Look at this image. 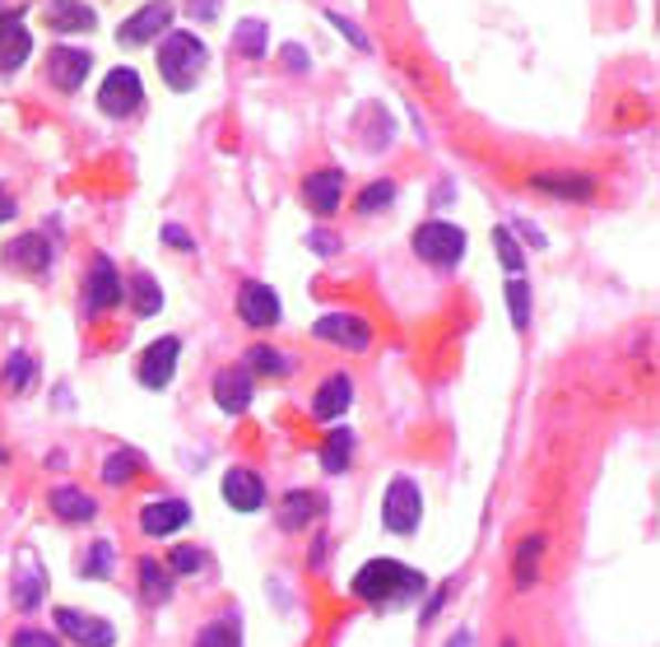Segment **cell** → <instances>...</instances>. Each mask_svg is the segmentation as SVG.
<instances>
[{"instance_id":"1","label":"cell","mask_w":660,"mask_h":647,"mask_svg":"<svg viewBox=\"0 0 660 647\" xmlns=\"http://www.w3.org/2000/svg\"><path fill=\"white\" fill-rule=\"evenodd\" d=\"M423 573L405 568L396 560H373L354 573V596H363L368 606H381V611H400L409 606L415 596H423Z\"/></svg>"},{"instance_id":"2","label":"cell","mask_w":660,"mask_h":647,"mask_svg":"<svg viewBox=\"0 0 660 647\" xmlns=\"http://www.w3.org/2000/svg\"><path fill=\"white\" fill-rule=\"evenodd\" d=\"M205 61H210V48L187 33V29H177L164 38V48H158V75H164L168 88H177V94H187V88L200 84V71H205Z\"/></svg>"},{"instance_id":"3","label":"cell","mask_w":660,"mask_h":647,"mask_svg":"<svg viewBox=\"0 0 660 647\" xmlns=\"http://www.w3.org/2000/svg\"><path fill=\"white\" fill-rule=\"evenodd\" d=\"M419 518H423L419 484L409 480V476H396L391 484H386V499H381V526L396 531V535H415Z\"/></svg>"},{"instance_id":"4","label":"cell","mask_w":660,"mask_h":647,"mask_svg":"<svg viewBox=\"0 0 660 647\" xmlns=\"http://www.w3.org/2000/svg\"><path fill=\"white\" fill-rule=\"evenodd\" d=\"M415 252L428 265H457L465 257V229L447 225V219H428V225L415 229Z\"/></svg>"},{"instance_id":"5","label":"cell","mask_w":660,"mask_h":647,"mask_svg":"<svg viewBox=\"0 0 660 647\" xmlns=\"http://www.w3.org/2000/svg\"><path fill=\"white\" fill-rule=\"evenodd\" d=\"M140 103H145V84L140 75L130 71V65H122V71H112L98 88V107L107 117H130V113H140Z\"/></svg>"},{"instance_id":"6","label":"cell","mask_w":660,"mask_h":647,"mask_svg":"<svg viewBox=\"0 0 660 647\" xmlns=\"http://www.w3.org/2000/svg\"><path fill=\"white\" fill-rule=\"evenodd\" d=\"M316 336L358 354L373 345V326H368V317H358V312H326V317L316 322Z\"/></svg>"},{"instance_id":"7","label":"cell","mask_w":660,"mask_h":647,"mask_svg":"<svg viewBox=\"0 0 660 647\" xmlns=\"http://www.w3.org/2000/svg\"><path fill=\"white\" fill-rule=\"evenodd\" d=\"M177 359H181V341L177 336H164V341H154L145 354H140V368H135V377L149 387V392H164L172 383V373H177Z\"/></svg>"},{"instance_id":"8","label":"cell","mask_w":660,"mask_h":647,"mask_svg":"<svg viewBox=\"0 0 660 647\" xmlns=\"http://www.w3.org/2000/svg\"><path fill=\"white\" fill-rule=\"evenodd\" d=\"M168 24H172V6H168V0H149L145 10H135L126 24L117 29V42H122V48H145V42H154Z\"/></svg>"},{"instance_id":"9","label":"cell","mask_w":660,"mask_h":647,"mask_svg":"<svg viewBox=\"0 0 660 647\" xmlns=\"http://www.w3.org/2000/svg\"><path fill=\"white\" fill-rule=\"evenodd\" d=\"M126 299V284L117 275V265H112L107 257H98L94 265H88V280H84V307L88 312H107L117 307Z\"/></svg>"},{"instance_id":"10","label":"cell","mask_w":660,"mask_h":647,"mask_svg":"<svg viewBox=\"0 0 660 647\" xmlns=\"http://www.w3.org/2000/svg\"><path fill=\"white\" fill-rule=\"evenodd\" d=\"M238 312H242V322H247V326H256V331L280 326V317H284L280 294H275L270 284H256V280L238 289Z\"/></svg>"},{"instance_id":"11","label":"cell","mask_w":660,"mask_h":647,"mask_svg":"<svg viewBox=\"0 0 660 647\" xmlns=\"http://www.w3.org/2000/svg\"><path fill=\"white\" fill-rule=\"evenodd\" d=\"M56 624H61V634L71 638V643H80V647H112V643H117V629H112L107 619L84 615V611H71V606L56 611Z\"/></svg>"},{"instance_id":"12","label":"cell","mask_w":660,"mask_h":647,"mask_svg":"<svg viewBox=\"0 0 660 647\" xmlns=\"http://www.w3.org/2000/svg\"><path fill=\"white\" fill-rule=\"evenodd\" d=\"M42 587H48V573H42L38 554L33 550H19L14 554V587H10L14 606L19 611H38L42 606Z\"/></svg>"},{"instance_id":"13","label":"cell","mask_w":660,"mask_h":647,"mask_svg":"<svg viewBox=\"0 0 660 647\" xmlns=\"http://www.w3.org/2000/svg\"><path fill=\"white\" fill-rule=\"evenodd\" d=\"M214 400H219L223 415H247V410H252V400H256L252 373H247V368H223L214 377Z\"/></svg>"},{"instance_id":"14","label":"cell","mask_w":660,"mask_h":647,"mask_svg":"<svg viewBox=\"0 0 660 647\" xmlns=\"http://www.w3.org/2000/svg\"><path fill=\"white\" fill-rule=\"evenodd\" d=\"M88 65H94V56L80 52V48H52L48 75H52V84L61 88V94H75V88L88 80Z\"/></svg>"},{"instance_id":"15","label":"cell","mask_w":660,"mask_h":647,"mask_svg":"<svg viewBox=\"0 0 660 647\" xmlns=\"http://www.w3.org/2000/svg\"><path fill=\"white\" fill-rule=\"evenodd\" d=\"M191 522V503L187 499H154L140 512V531L145 535H172Z\"/></svg>"},{"instance_id":"16","label":"cell","mask_w":660,"mask_h":647,"mask_svg":"<svg viewBox=\"0 0 660 647\" xmlns=\"http://www.w3.org/2000/svg\"><path fill=\"white\" fill-rule=\"evenodd\" d=\"M223 503L238 508V512H261V503H265L261 476L247 471V466H233V471L223 476Z\"/></svg>"},{"instance_id":"17","label":"cell","mask_w":660,"mask_h":647,"mask_svg":"<svg viewBox=\"0 0 660 647\" xmlns=\"http://www.w3.org/2000/svg\"><path fill=\"white\" fill-rule=\"evenodd\" d=\"M52 242L42 238V233H24V238H14L10 248H6V261L14 265V271H29V275H42L52 265Z\"/></svg>"},{"instance_id":"18","label":"cell","mask_w":660,"mask_h":647,"mask_svg":"<svg viewBox=\"0 0 660 647\" xmlns=\"http://www.w3.org/2000/svg\"><path fill=\"white\" fill-rule=\"evenodd\" d=\"M33 52V33L19 24L14 14L0 10V71H19Z\"/></svg>"},{"instance_id":"19","label":"cell","mask_w":660,"mask_h":647,"mask_svg":"<svg viewBox=\"0 0 660 647\" xmlns=\"http://www.w3.org/2000/svg\"><path fill=\"white\" fill-rule=\"evenodd\" d=\"M354 406V383H349V373H331L326 383H322V392L312 396V415L316 419H339Z\"/></svg>"},{"instance_id":"20","label":"cell","mask_w":660,"mask_h":647,"mask_svg":"<svg viewBox=\"0 0 660 647\" xmlns=\"http://www.w3.org/2000/svg\"><path fill=\"white\" fill-rule=\"evenodd\" d=\"M48 24L56 33H94L98 29V14L84 6V0H48Z\"/></svg>"},{"instance_id":"21","label":"cell","mask_w":660,"mask_h":647,"mask_svg":"<svg viewBox=\"0 0 660 647\" xmlns=\"http://www.w3.org/2000/svg\"><path fill=\"white\" fill-rule=\"evenodd\" d=\"M339 191H345V173H339V168H322V173H312L303 182V196H307V206L316 215H335Z\"/></svg>"},{"instance_id":"22","label":"cell","mask_w":660,"mask_h":647,"mask_svg":"<svg viewBox=\"0 0 660 647\" xmlns=\"http://www.w3.org/2000/svg\"><path fill=\"white\" fill-rule=\"evenodd\" d=\"M531 187L535 191H549L558 200H586V196H596V182H590L586 173H535Z\"/></svg>"},{"instance_id":"23","label":"cell","mask_w":660,"mask_h":647,"mask_svg":"<svg viewBox=\"0 0 660 647\" xmlns=\"http://www.w3.org/2000/svg\"><path fill=\"white\" fill-rule=\"evenodd\" d=\"M52 512L61 522H94L98 518V503L84 494V489H71V484H56L52 489Z\"/></svg>"},{"instance_id":"24","label":"cell","mask_w":660,"mask_h":647,"mask_svg":"<svg viewBox=\"0 0 660 647\" xmlns=\"http://www.w3.org/2000/svg\"><path fill=\"white\" fill-rule=\"evenodd\" d=\"M316 508H322V499H316L312 489H293V494L280 499V526H284V531H303V526H312Z\"/></svg>"},{"instance_id":"25","label":"cell","mask_w":660,"mask_h":647,"mask_svg":"<svg viewBox=\"0 0 660 647\" xmlns=\"http://www.w3.org/2000/svg\"><path fill=\"white\" fill-rule=\"evenodd\" d=\"M354 461V429H331L322 442V471L326 476H345Z\"/></svg>"},{"instance_id":"26","label":"cell","mask_w":660,"mask_h":647,"mask_svg":"<svg viewBox=\"0 0 660 647\" xmlns=\"http://www.w3.org/2000/svg\"><path fill=\"white\" fill-rule=\"evenodd\" d=\"M126 299L135 303V312H140V317H154L158 307H164V289H158V280L154 275H130V289H126Z\"/></svg>"},{"instance_id":"27","label":"cell","mask_w":660,"mask_h":647,"mask_svg":"<svg viewBox=\"0 0 660 647\" xmlns=\"http://www.w3.org/2000/svg\"><path fill=\"white\" fill-rule=\"evenodd\" d=\"M539 560H544V535H526L516 550V587H535Z\"/></svg>"},{"instance_id":"28","label":"cell","mask_w":660,"mask_h":647,"mask_svg":"<svg viewBox=\"0 0 660 647\" xmlns=\"http://www.w3.org/2000/svg\"><path fill=\"white\" fill-rule=\"evenodd\" d=\"M247 368L265 373V377H289L293 359H289V354H280V349H270V345H252V349H247Z\"/></svg>"},{"instance_id":"29","label":"cell","mask_w":660,"mask_h":647,"mask_svg":"<svg viewBox=\"0 0 660 647\" xmlns=\"http://www.w3.org/2000/svg\"><path fill=\"white\" fill-rule=\"evenodd\" d=\"M233 48H238L247 61H261V56H265V24H261V19H242L238 33H233Z\"/></svg>"},{"instance_id":"30","label":"cell","mask_w":660,"mask_h":647,"mask_svg":"<svg viewBox=\"0 0 660 647\" xmlns=\"http://www.w3.org/2000/svg\"><path fill=\"white\" fill-rule=\"evenodd\" d=\"M196 647H242V629H238V619H214V624H205Z\"/></svg>"},{"instance_id":"31","label":"cell","mask_w":660,"mask_h":647,"mask_svg":"<svg viewBox=\"0 0 660 647\" xmlns=\"http://www.w3.org/2000/svg\"><path fill=\"white\" fill-rule=\"evenodd\" d=\"M140 587H145V601H154V606H164L172 596V583H168V573L158 568V560H140Z\"/></svg>"},{"instance_id":"32","label":"cell","mask_w":660,"mask_h":647,"mask_svg":"<svg viewBox=\"0 0 660 647\" xmlns=\"http://www.w3.org/2000/svg\"><path fill=\"white\" fill-rule=\"evenodd\" d=\"M507 307H512V326L526 331L531 326V284L521 280V275L507 280Z\"/></svg>"},{"instance_id":"33","label":"cell","mask_w":660,"mask_h":647,"mask_svg":"<svg viewBox=\"0 0 660 647\" xmlns=\"http://www.w3.org/2000/svg\"><path fill=\"white\" fill-rule=\"evenodd\" d=\"M396 200V182H373V187H363L358 191V200H354V210L358 215H377V210H386Z\"/></svg>"},{"instance_id":"34","label":"cell","mask_w":660,"mask_h":647,"mask_svg":"<svg viewBox=\"0 0 660 647\" xmlns=\"http://www.w3.org/2000/svg\"><path fill=\"white\" fill-rule=\"evenodd\" d=\"M135 471H140V457H135V452H112V457L103 461V480H107V484H130Z\"/></svg>"},{"instance_id":"35","label":"cell","mask_w":660,"mask_h":647,"mask_svg":"<svg viewBox=\"0 0 660 647\" xmlns=\"http://www.w3.org/2000/svg\"><path fill=\"white\" fill-rule=\"evenodd\" d=\"M0 383H6L10 392H24V387L33 383V359H29L24 349L10 354V359H6V373H0Z\"/></svg>"},{"instance_id":"36","label":"cell","mask_w":660,"mask_h":647,"mask_svg":"<svg viewBox=\"0 0 660 647\" xmlns=\"http://www.w3.org/2000/svg\"><path fill=\"white\" fill-rule=\"evenodd\" d=\"M493 252H497V261L507 265L512 275H521V265H526V252L516 248V238H512V229H493Z\"/></svg>"},{"instance_id":"37","label":"cell","mask_w":660,"mask_h":647,"mask_svg":"<svg viewBox=\"0 0 660 647\" xmlns=\"http://www.w3.org/2000/svg\"><path fill=\"white\" fill-rule=\"evenodd\" d=\"M80 573H84V577H107V573H112V545H107V541H98L94 550L84 554Z\"/></svg>"},{"instance_id":"38","label":"cell","mask_w":660,"mask_h":647,"mask_svg":"<svg viewBox=\"0 0 660 647\" xmlns=\"http://www.w3.org/2000/svg\"><path fill=\"white\" fill-rule=\"evenodd\" d=\"M205 568V550L200 545H177L172 550V573H200Z\"/></svg>"},{"instance_id":"39","label":"cell","mask_w":660,"mask_h":647,"mask_svg":"<svg viewBox=\"0 0 660 647\" xmlns=\"http://www.w3.org/2000/svg\"><path fill=\"white\" fill-rule=\"evenodd\" d=\"M331 24H335L339 33H345V38L354 42V48H358V52H373V42H368V38H363V33H358V24H349V19H345V14H331Z\"/></svg>"},{"instance_id":"40","label":"cell","mask_w":660,"mask_h":647,"mask_svg":"<svg viewBox=\"0 0 660 647\" xmlns=\"http://www.w3.org/2000/svg\"><path fill=\"white\" fill-rule=\"evenodd\" d=\"M10 647H61V643H56L52 634H38V629H19Z\"/></svg>"},{"instance_id":"41","label":"cell","mask_w":660,"mask_h":647,"mask_svg":"<svg viewBox=\"0 0 660 647\" xmlns=\"http://www.w3.org/2000/svg\"><path fill=\"white\" fill-rule=\"evenodd\" d=\"M307 248H312L316 257H335V252H339V238H335V233H322V229H316V233L307 238Z\"/></svg>"},{"instance_id":"42","label":"cell","mask_w":660,"mask_h":647,"mask_svg":"<svg viewBox=\"0 0 660 647\" xmlns=\"http://www.w3.org/2000/svg\"><path fill=\"white\" fill-rule=\"evenodd\" d=\"M164 242H172V248H181V252H191V233H187V229H177V225L164 229Z\"/></svg>"},{"instance_id":"43","label":"cell","mask_w":660,"mask_h":647,"mask_svg":"<svg viewBox=\"0 0 660 647\" xmlns=\"http://www.w3.org/2000/svg\"><path fill=\"white\" fill-rule=\"evenodd\" d=\"M187 10H191L196 19H214V14H219V0H187Z\"/></svg>"},{"instance_id":"44","label":"cell","mask_w":660,"mask_h":647,"mask_svg":"<svg viewBox=\"0 0 660 647\" xmlns=\"http://www.w3.org/2000/svg\"><path fill=\"white\" fill-rule=\"evenodd\" d=\"M284 61H289V71H307V52L303 48H284Z\"/></svg>"},{"instance_id":"45","label":"cell","mask_w":660,"mask_h":647,"mask_svg":"<svg viewBox=\"0 0 660 647\" xmlns=\"http://www.w3.org/2000/svg\"><path fill=\"white\" fill-rule=\"evenodd\" d=\"M14 210H19V206H14V196L0 187V225H6V219H14Z\"/></svg>"},{"instance_id":"46","label":"cell","mask_w":660,"mask_h":647,"mask_svg":"<svg viewBox=\"0 0 660 647\" xmlns=\"http://www.w3.org/2000/svg\"><path fill=\"white\" fill-rule=\"evenodd\" d=\"M521 229V238H526V242H535V248H544V233L539 229H531V225H516Z\"/></svg>"},{"instance_id":"47","label":"cell","mask_w":660,"mask_h":647,"mask_svg":"<svg viewBox=\"0 0 660 647\" xmlns=\"http://www.w3.org/2000/svg\"><path fill=\"white\" fill-rule=\"evenodd\" d=\"M447 647H470V634H465V629H461V634H451V643H447Z\"/></svg>"},{"instance_id":"48","label":"cell","mask_w":660,"mask_h":647,"mask_svg":"<svg viewBox=\"0 0 660 647\" xmlns=\"http://www.w3.org/2000/svg\"><path fill=\"white\" fill-rule=\"evenodd\" d=\"M503 647H516V643H503Z\"/></svg>"}]
</instances>
